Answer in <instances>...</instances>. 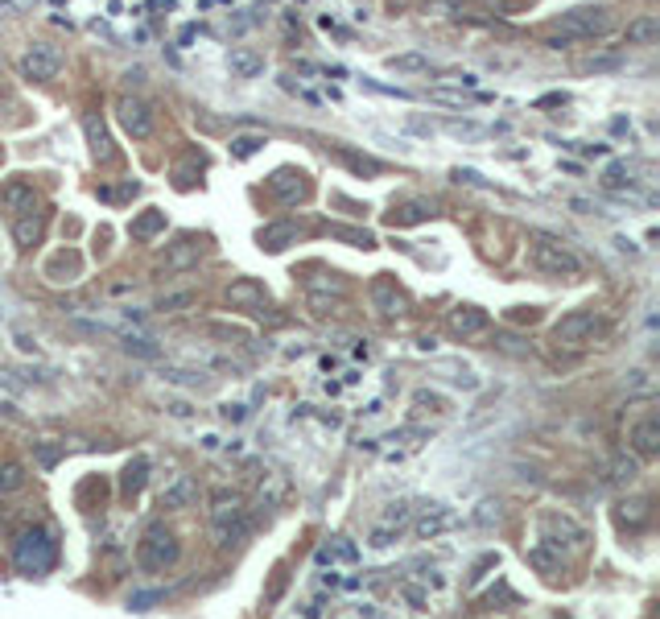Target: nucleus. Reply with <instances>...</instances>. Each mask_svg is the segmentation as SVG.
I'll return each mask as SVG.
<instances>
[{
    "instance_id": "obj_36",
    "label": "nucleus",
    "mask_w": 660,
    "mask_h": 619,
    "mask_svg": "<svg viewBox=\"0 0 660 619\" xmlns=\"http://www.w3.org/2000/svg\"><path fill=\"white\" fill-rule=\"evenodd\" d=\"M25 488V467L13 459H0V496H9V491H21Z\"/></svg>"
},
{
    "instance_id": "obj_13",
    "label": "nucleus",
    "mask_w": 660,
    "mask_h": 619,
    "mask_svg": "<svg viewBox=\"0 0 660 619\" xmlns=\"http://www.w3.org/2000/svg\"><path fill=\"white\" fill-rule=\"evenodd\" d=\"M0 203L9 207L13 215H33L38 207H42V194H38V186L25 178H13L0 186Z\"/></svg>"
},
{
    "instance_id": "obj_19",
    "label": "nucleus",
    "mask_w": 660,
    "mask_h": 619,
    "mask_svg": "<svg viewBox=\"0 0 660 619\" xmlns=\"http://www.w3.org/2000/svg\"><path fill=\"white\" fill-rule=\"evenodd\" d=\"M227 71H232V79H256L265 71V54L252 50V46H232L227 50Z\"/></svg>"
},
{
    "instance_id": "obj_23",
    "label": "nucleus",
    "mask_w": 660,
    "mask_h": 619,
    "mask_svg": "<svg viewBox=\"0 0 660 619\" xmlns=\"http://www.w3.org/2000/svg\"><path fill=\"white\" fill-rule=\"evenodd\" d=\"M454 521H458V516L450 513L446 504H434V508H429V513L421 516V521H417V537H426V541H429V537H437V533H446V529H454Z\"/></svg>"
},
{
    "instance_id": "obj_8",
    "label": "nucleus",
    "mask_w": 660,
    "mask_h": 619,
    "mask_svg": "<svg viewBox=\"0 0 660 619\" xmlns=\"http://www.w3.org/2000/svg\"><path fill=\"white\" fill-rule=\"evenodd\" d=\"M58 71H63V50L50 42L30 46V50L17 58V75L30 79V83H50V79H58Z\"/></svg>"
},
{
    "instance_id": "obj_10",
    "label": "nucleus",
    "mask_w": 660,
    "mask_h": 619,
    "mask_svg": "<svg viewBox=\"0 0 660 619\" xmlns=\"http://www.w3.org/2000/svg\"><path fill=\"white\" fill-rule=\"evenodd\" d=\"M628 446L639 462L660 454V417H656V409H644V413L628 426Z\"/></svg>"
},
{
    "instance_id": "obj_28",
    "label": "nucleus",
    "mask_w": 660,
    "mask_h": 619,
    "mask_svg": "<svg viewBox=\"0 0 660 619\" xmlns=\"http://www.w3.org/2000/svg\"><path fill=\"white\" fill-rule=\"evenodd\" d=\"M326 235L330 240H343V244H351V248H376V235L368 232V227H347V224H326Z\"/></svg>"
},
{
    "instance_id": "obj_29",
    "label": "nucleus",
    "mask_w": 660,
    "mask_h": 619,
    "mask_svg": "<svg viewBox=\"0 0 660 619\" xmlns=\"http://www.w3.org/2000/svg\"><path fill=\"white\" fill-rule=\"evenodd\" d=\"M648 516H652V500L636 496V500H623V504H619L615 521H619V524H628V529H639V524H648Z\"/></svg>"
},
{
    "instance_id": "obj_26",
    "label": "nucleus",
    "mask_w": 660,
    "mask_h": 619,
    "mask_svg": "<svg viewBox=\"0 0 660 619\" xmlns=\"http://www.w3.org/2000/svg\"><path fill=\"white\" fill-rule=\"evenodd\" d=\"M355 557H360V549H355V541H347V537H334V541H326L318 549V562H322V566H334V562L351 566Z\"/></svg>"
},
{
    "instance_id": "obj_14",
    "label": "nucleus",
    "mask_w": 660,
    "mask_h": 619,
    "mask_svg": "<svg viewBox=\"0 0 660 619\" xmlns=\"http://www.w3.org/2000/svg\"><path fill=\"white\" fill-rule=\"evenodd\" d=\"M227 306H235V310H256V314H265L268 289L260 285L256 277H235L232 285H227Z\"/></svg>"
},
{
    "instance_id": "obj_24",
    "label": "nucleus",
    "mask_w": 660,
    "mask_h": 619,
    "mask_svg": "<svg viewBox=\"0 0 660 619\" xmlns=\"http://www.w3.org/2000/svg\"><path fill=\"white\" fill-rule=\"evenodd\" d=\"M128 232H132V240H140V244H149L153 235L165 232V211H157V207H153V211H140L137 219L128 224Z\"/></svg>"
},
{
    "instance_id": "obj_12",
    "label": "nucleus",
    "mask_w": 660,
    "mask_h": 619,
    "mask_svg": "<svg viewBox=\"0 0 660 619\" xmlns=\"http://www.w3.org/2000/svg\"><path fill=\"white\" fill-rule=\"evenodd\" d=\"M42 277L50 281V285H75V281L83 277V252H75V248L54 252V257L42 265Z\"/></svg>"
},
{
    "instance_id": "obj_21",
    "label": "nucleus",
    "mask_w": 660,
    "mask_h": 619,
    "mask_svg": "<svg viewBox=\"0 0 660 619\" xmlns=\"http://www.w3.org/2000/svg\"><path fill=\"white\" fill-rule=\"evenodd\" d=\"M42 232H46V211L17 215V219H13V240H17L21 252H30L33 244H42Z\"/></svg>"
},
{
    "instance_id": "obj_20",
    "label": "nucleus",
    "mask_w": 660,
    "mask_h": 619,
    "mask_svg": "<svg viewBox=\"0 0 660 619\" xmlns=\"http://www.w3.org/2000/svg\"><path fill=\"white\" fill-rule=\"evenodd\" d=\"M298 235H301V224H293V219H281V224H268V227H260V248L265 252H285L289 244H298Z\"/></svg>"
},
{
    "instance_id": "obj_18",
    "label": "nucleus",
    "mask_w": 660,
    "mask_h": 619,
    "mask_svg": "<svg viewBox=\"0 0 660 619\" xmlns=\"http://www.w3.org/2000/svg\"><path fill=\"white\" fill-rule=\"evenodd\" d=\"M83 132H87V145H91V157H96V165H107V161H116V145H112V137H107V124L91 112V116H83Z\"/></svg>"
},
{
    "instance_id": "obj_30",
    "label": "nucleus",
    "mask_w": 660,
    "mask_h": 619,
    "mask_svg": "<svg viewBox=\"0 0 660 619\" xmlns=\"http://www.w3.org/2000/svg\"><path fill=\"white\" fill-rule=\"evenodd\" d=\"M120 347H124L132 360H161V347L149 339V335H120Z\"/></svg>"
},
{
    "instance_id": "obj_39",
    "label": "nucleus",
    "mask_w": 660,
    "mask_h": 619,
    "mask_svg": "<svg viewBox=\"0 0 660 619\" xmlns=\"http://www.w3.org/2000/svg\"><path fill=\"white\" fill-rule=\"evenodd\" d=\"M615 66H623V54H590L578 63V71H615Z\"/></svg>"
},
{
    "instance_id": "obj_46",
    "label": "nucleus",
    "mask_w": 660,
    "mask_h": 619,
    "mask_svg": "<svg viewBox=\"0 0 660 619\" xmlns=\"http://www.w3.org/2000/svg\"><path fill=\"white\" fill-rule=\"evenodd\" d=\"M224 417H227V421H240V417H244V405H227Z\"/></svg>"
},
{
    "instance_id": "obj_35",
    "label": "nucleus",
    "mask_w": 660,
    "mask_h": 619,
    "mask_svg": "<svg viewBox=\"0 0 660 619\" xmlns=\"http://www.w3.org/2000/svg\"><path fill=\"white\" fill-rule=\"evenodd\" d=\"M265 145H268L265 132H240V137H232V157L235 161H248L252 153L265 149Z\"/></svg>"
},
{
    "instance_id": "obj_43",
    "label": "nucleus",
    "mask_w": 660,
    "mask_h": 619,
    "mask_svg": "<svg viewBox=\"0 0 660 619\" xmlns=\"http://www.w3.org/2000/svg\"><path fill=\"white\" fill-rule=\"evenodd\" d=\"M306 301H309V310H314V314H334L343 298H322V293H306Z\"/></svg>"
},
{
    "instance_id": "obj_32",
    "label": "nucleus",
    "mask_w": 660,
    "mask_h": 619,
    "mask_svg": "<svg viewBox=\"0 0 660 619\" xmlns=\"http://www.w3.org/2000/svg\"><path fill=\"white\" fill-rule=\"evenodd\" d=\"M194 301H199L194 289H170V293H161V298L153 301V310H161V314H178V310H190Z\"/></svg>"
},
{
    "instance_id": "obj_38",
    "label": "nucleus",
    "mask_w": 660,
    "mask_h": 619,
    "mask_svg": "<svg viewBox=\"0 0 660 619\" xmlns=\"http://www.w3.org/2000/svg\"><path fill=\"white\" fill-rule=\"evenodd\" d=\"M66 454V446L63 442H33V459H38V467H58V459Z\"/></svg>"
},
{
    "instance_id": "obj_31",
    "label": "nucleus",
    "mask_w": 660,
    "mask_h": 619,
    "mask_svg": "<svg viewBox=\"0 0 660 619\" xmlns=\"http://www.w3.org/2000/svg\"><path fill=\"white\" fill-rule=\"evenodd\" d=\"M388 71H396V75H426V71H429V58L421 50L393 54V58H388Z\"/></svg>"
},
{
    "instance_id": "obj_17",
    "label": "nucleus",
    "mask_w": 660,
    "mask_h": 619,
    "mask_svg": "<svg viewBox=\"0 0 660 619\" xmlns=\"http://www.w3.org/2000/svg\"><path fill=\"white\" fill-rule=\"evenodd\" d=\"M491 326V314L479 306H458L450 310V331L458 335V339H475V335H483Z\"/></svg>"
},
{
    "instance_id": "obj_5",
    "label": "nucleus",
    "mask_w": 660,
    "mask_h": 619,
    "mask_svg": "<svg viewBox=\"0 0 660 619\" xmlns=\"http://www.w3.org/2000/svg\"><path fill=\"white\" fill-rule=\"evenodd\" d=\"M607 331H611L607 314H598V310H570V314H562L554 322V343L565 347V352H586V347L603 343Z\"/></svg>"
},
{
    "instance_id": "obj_2",
    "label": "nucleus",
    "mask_w": 660,
    "mask_h": 619,
    "mask_svg": "<svg viewBox=\"0 0 660 619\" xmlns=\"http://www.w3.org/2000/svg\"><path fill=\"white\" fill-rule=\"evenodd\" d=\"M529 268L541 273V277H557V281H574L586 273L582 257L574 248L565 244L562 235H549V232H529Z\"/></svg>"
},
{
    "instance_id": "obj_40",
    "label": "nucleus",
    "mask_w": 660,
    "mask_h": 619,
    "mask_svg": "<svg viewBox=\"0 0 660 619\" xmlns=\"http://www.w3.org/2000/svg\"><path fill=\"white\" fill-rule=\"evenodd\" d=\"M409 524V504H393L388 513H384V521H380V529H393V533H401Z\"/></svg>"
},
{
    "instance_id": "obj_16",
    "label": "nucleus",
    "mask_w": 660,
    "mask_h": 619,
    "mask_svg": "<svg viewBox=\"0 0 660 619\" xmlns=\"http://www.w3.org/2000/svg\"><path fill=\"white\" fill-rule=\"evenodd\" d=\"M194 504H199V483H194V475H173V479L161 488V508H170V513L194 508Z\"/></svg>"
},
{
    "instance_id": "obj_6",
    "label": "nucleus",
    "mask_w": 660,
    "mask_h": 619,
    "mask_svg": "<svg viewBox=\"0 0 660 619\" xmlns=\"http://www.w3.org/2000/svg\"><path fill=\"white\" fill-rule=\"evenodd\" d=\"M137 562L145 574H165V570H173L182 562V541L173 529H165V524H149L145 529V537L137 541Z\"/></svg>"
},
{
    "instance_id": "obj_34",
    "label": "nucleus",
    "mask_w": 660,
    "mask_h": 619,
    "mask_svg": "<svg viewBox=\"0 0 660 619\" xmlns=\"http://www.w3.org/2000/svg\"><path fill=\"white\" fill-rule=\"evenodd\" d=\"M607 479L619 483V488H631V483L639 479V459H636V454H631V459H628V454H619V459L611 462V475H607Z\"/></svg>"
},
{
    "instance_id": "obj_41",
    "label": "nucleus",
    "mask_w": 660,
    "mask_h": 619,
    "mask_svg": "<svg viewBox=\"0 0 660 619\" xmlns=\"http://www.w3.org/2000/svg\"><path fill=\"white\" fill-rule=\"evenodd\" d=\"M628 182H631L628 178V165H619V161H615V165H607V174H603V186H611V191L628 186Z\"/></svg>"
},
{
    "instance_id": "obj_37",
    "label": "nucleus",
    "mask_w": 660,
    "mask_h": 619,
    "mask_svg": "<svg viewBox=\"0 0 660 619\" xmlns=\"http://www.w3.org/2000/svg\"><path fill=\"white\" fill-rule=\"evenodd\" d=\"M140 194V182H120V186H99V199L104 203H128V199H137Z\"/></svg>"
},
{
    "instance_id": "obj_27",
    "label": "nucleus",
    "mask_w": 660,
    "mask_h": 619,
    "mask_svg": "<svg viewBox=\"0 0 660 619\" xmlns=\"http://www.w3.org/2000/svg\"><path fill=\"white\" fill-rule=\"evenodd\" d=\"M334 153H339V161H343V165H351L355 174H368V178H380V174H384V161L368 157V153H355L351 145H334Z\"/></svg>"
},
{
    "instance_id": "obj_3",
    "label": "nucleus",
    "mask_w": 660,
    "mask_h": 619,
    "mask_svg": "<svg viewBox=\"0 0 660 619\" xmlns=\"http://www.w3.org/2000/svg\"><path fill=\"white\" fill-rule=\"evenodd\" d=\"M211 533H215V545H219V549L240 545V541L252 537V516H248L244 496H240V491L219 488L211 496Z\"/></svg>"
},
{
    "instance_id": "obj_45",
    "label": "nucleus",
    "mask_w": 660,
    "mask_h": 619,
    "mask_svg": "<svg viewBox=\"0 0 660 619\" xmlns=\"http://www.w3.org/2000/svg\"><path fill=\"white\" fill-rule=\"evenodd\" d=\"M165 409H170V417H190V413H194V409H190V401H170V405H165Z\"/></svg>"
},
{
    "instance_id": "obj_44",
    "label": "nucleus",
    "mask_w": 660,
    "mask_h": 619,
    "mask_svg": "<svg viewBox=\"0 0 660 619\" xmlns=\"http://www.w3.org/2000/svg\"><path fill=\"white\" fill-rule=\"evenodd\" d=\"M434 99H442V104H454V107H462V104H470L475 96H462V91H434Z\"/></svg>"
},
{
    "instance_id": "obj_15",
    "label": "nucleus",
    "mask_w": 660,
    "mask_h": 619,
    "mask_svg": "<svg viewBox=\"0 0 660 619\" xmlns=\"http://www.w3.org/2000/svg\"><path fill=\"white\" fill-rule=\"evenodd\" d=\"M434 215H437L434 199H405V203H396L393 211L384 215V219H388V227H413V224H426V219H434Z\"/></svg>"
},
{
    "instance_id": "obj_4",
    "label": "nucleus",
    "mask_w": 660,
    "mask_h": 619,
    "mask_svg": "<svg viewBox=\"0 0 660 619\" xmlns=\"http://www.w3.org/2000/svg\"><path fill=\"white\" fill-rule=\"evenodd\" d=\"M54 562H58V541H54V533L46 524H30V529L17 533V541H13V566H17V574L42 578L54 570Z\"/></svg>"
},
{
    "instance_id": "obj_25",
    "label": "nucleus",
    "mask_w": 660,
    "mask_h": 619,
    "mask_svg": "<svg viewBox=\"0 0 660 619\" xmlns=\"http://www.w3.org/2000/svg\"><path fill=\"white\" fill-rule=\"evenodd\" d=\"M656 38H660V21L652 17V13H644V17L628 21V30H623V42H628V46H652Z\"/></svg>"
},
{
    "instance_id": "obj_7",
    "label": "nucleus",
    "mask_w": 660,
    "mask_h": 619,
    "mask_svg": "<svg viewBox=\"0 0 660 619\" xmlns=\"http://www.w3.org/2000/svg\"><path fill=\"white\" fill-rule=\"evenodd\" d=\"M116 120L132 140H149L153 129H157V107H153L145 96H128L124 91V96L116 99Z\"/></svg>"
},
{
    "instance_id": "obj_22",
    "label": "nucleus",
    "mask_w": 660,
    "mask_h": 619,
    "mask_svg": "<svg viewBox=\"0 0 660 619\" xmlns=\"http://www.w3.org/2000/svg\"><path fill=\"white\" fill-rule=\"evenodd\" d=\"M372 301H376V310H380V314H405V310H409L405 293H401V289H396V281H388V277L372 281Z\"/></svg>"
},
{
    "instance_id": "obj_9",
    "label": "nucleus",
    "mask_w": 660,
    "mask_h": 619,
    "mask_svg": "<svg viewBox=\"0 0 660 619\" xmlns=\"http://www.w3.org/2000/svg\"><path fill=\"white\" fill-rule=\"evenodd\" d=\"M265 186H268V194H273L277 203H285V207H298V203H306L309 194H314V182H309V174L306 170H293V165H281V170H273L265 178Z\"/></svg>"
},
{
    "instance_id": "obj_33",
    "label": "nucleus",
    "mask_w": 660,
    "mask_h": 619,
    "mask_svg": "<svg viewBox=\"0 0 660 619\" xmlns=\"http://www.w3.org/2000/svg\"><path fill=\"white\" fill-rule=\"evenodd\" d=\"M145 475H149V459H137L124 467V479H120V491H124L128 500L132 496H140V488H145Z\"/></svg>"
},
{
    "instance_id": "obj_11",
    "label": "nucleus",
    "mask_w": 660,
    "mask_h": 619,
    "mask_svg": "<svg viewBox=\"0 0 660 619\" xmlns=\"http://www.w3.org/2000/svg\"><path fill=\"white\" fill-rule=\"evenodd\" d=\"M207 252V240L203 235H182V240H173L170 248H165V257H161V273H186V268H194L199 260H203Z\"/></svg>"
},
{
    "instance_id": "obj_1",
    "label": "nucleus",
    "mask_w": 660,
    "mask_h": 619,
    "mask_svg": "<svg viewBox=\"0 0 660 619\" xmlns=\"http://www.w3.org/2000/svg\"><path fill=\"white\" fill-rule=\"evenodd\" d=\"M607 33H615V9H607V4H578V9L557 17L554 30L545 33V46L565 50L574 42H603Z\"/></svg>"
},
{
    "instance_id": "obj_42",
    "label": "nucleus",
    "mask_w": 660,
    "mask_h": 619,
    "mask_svg": "<svg viewBox=\"0 0 660 619\" xmlns=\"http://www.w3.org/2000/svg\"><path fill=\"white\" fill-rule=\"evenodd\" d=\"M165 380H173V385H199V388L207 385L203 372H182V368H170V372H165Z\"/></svg>"
}]
</instances>
